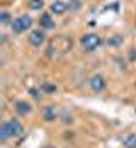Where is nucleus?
<instances>
[{
    "mask_svg": "<svg viewBox=\"0 0 136 148\" xmlns=\"http://www.w3.org/2000/svg\"><path fill=\"white\" fill-rule=\"evenodd\" d=\"M39 26H41L43 29H53V27H55V21H53V17H51L49 12L41 14V17H39Z\"/></svg>",
    "mask_w": 136,
    "mask_h": 148,
    "instance_id": "1a4fd4ad",
    "label": "nucleus"
},
{
    "mask_svg": "<svg viewBox=\"0 0 136 148\" xmlns=\"http://www.w3.org/2000/svg\"><path fill=\"white\" fill-rule=\"evenodd\" d=\"M100 38L97 36V34H94V32H89V34H83L82 36V39H80V45L82 48L87 51V53H90V51H95L99 46H100Z\"/></svg>",
    "mask_w": 136,
    "mask_h": 148,
    "instance_id": "7ed1b4c3",
    "label": "nucleus"
},
{
    "mask_svg": "<svg viewBox=\"0 0 136 148\" xmlns=\"http://www.w3.org/2000/svg\"><path fill=\"white\" fill-rule=\"evenodd\" d=\"M39 92H41L39 89H29V94L34 97V99H38V97H39Z\"/></svg>",
    "mask_w": 136,
    "mask_h": 148,
    "instance_id": "dca6fc26",
    "label": "nucleus"
},
{
    "mask_svg": "<svg viewBox=\"0 0 136 148\" xmlns=\"http://www.w3.org/2000/svg\"><path fill=\"white\" fill-rule=\"evenodd\" d=\"M32 26V19H31V15H21V17H17L14 19L12 22H10V29L14 34H22L24 31H27Z\"/></svg>",
    "mask_w": 136,
    "mask_h": 148,
    "instance_id": "f03ea898",
    "label": "nucleus"
},
{
    "mask_svg": "<svg viewBox=\"0 0 136 148\" xmlns=\"http://www.w3.org/2000/svg\"><path fill=\"white\" fill-rule=\"evenodd\" d=\"M107 45L114 46V48L121 46L122 45V36H112V38H109V39H107Z\"/></svg>",
    "mask_w": 136,
    "mask_h": 148,
    "instance_id": "ddd939ff",
    "label": "nucleus"
},
{
    "mask_svg": "<svg viewBox=\"0 0 136 148\" xmlns=\"http://www.w3.org/2000/svg\"><path fill=\"white\" fill-rule=\"evenodd\" d=\"M27 7H29L31 10H41L44 7V2L43 0H29L27 2Z\"/></svg>",
    "mask_w": 136,
    "mask_h": 148,
    "instance_id": "f8f14e48",
    "label": "nucleus"
},
{
    "mask_svg": "<svg viewBox=\"0 0 136 148\" xmlns=\"http://www.w3.org/2000/svg\"><path fill=\"white\" fill-rule=\"evenodd\" d=\"M56 118H58L56 106H46L44 109H43V119H44L46 123H53Z\"/></svg>",
    "mask_w": 136,
    "mask_h": 148,
    "instance_id": "0eeeda50",
    "label": "nucleus"
},
{
    "mask_svg": "<svg viewBox=\"0 0 136 148\" xmlns=\"http://www.w3.org/2000/svg\"><path fill=\"white\" fill-rule=\"evenodd\" d=\"M22 131H24V126L21 124L19 119H9L0 126V140L7 141L10 138H15L19 134H22Z\"/></svg>",
    "mask_w": 136,
    "mask_h": 148,
    "instance_id": "f257e3e1",
    "label": "nucleus"
},
{
    "mask_svg": "<svg viewBox=\"0 0 136 148\" xmlns=\"http://www.w3.org/2000/svg\"><path fill=\"white\" fill-rule=\"evenodd\" d=\"M66 10H68V5H66L63 0H55V2L49 5V12H51V14L61 15V14H65Z\"/></svg>",
    "mask_w": 136,
    "mask_h": 148,
    "instance_id": "6e6552de",
    "label": "nucleus"
},
{
    "mask_svg": "<svg viewBox=\"0 0 136 148\" xmlns=\"http://www.w3.org/2000/svg\"><path fill=\"white\" fill-rule=\"evenodd\" d=\"M43 148H56L55 145H46V147H43Z\"/></svg>",
    "mask_w": 136,
    "mask_h": 148,
    "instance_id": "f3484780",
    "label": "nucleus"
},
{
    "mask_svg": "<svg viewBox=\"0 0 136 148\" xmlns=\"http://www.w3.org/2000/svg\"><path fill=\"white\" fill-rule=\"evenodd\" d=\"M135 89H136V82H135Z\"/></svg>",
    "mask_w": 136,
    "mask_h": 148,
    "instance_id": "a211bd4d",
    "label": "nucleus"
},
{
    "mask_svg": "<svg viewBox=\"0 0 136 148\" xmlns=\"http://www.w3.org/2000/svg\"><path fill=\"white\" fill-rule=\"evenodd\" d=\"M89 84H90L92 92H95V94L104 92L106 87H107V82H106V78H104L102 75H92L90 80H89Z\"/></svg>",
    "mask_w": 136,
    "mask_h": 148,
    "instance_id": "20e7f679",
    "label": "nucleus"
},
{
    "mask_svg": "<svg viewBox=\"0 0 136 148\" xmlns=\"http://www.w3.org/2000/svg\"><path fill=\"white\" fill-rule=\"evenodd\" d=\"M124 148H136V133H129L124 140H122Z\"/></svg>",
    "mask_w": 136,
    "mask_h": 148,
    "instance_id": "9b49d317",
    "label": "nucleus"
},
{
    "mask_svg": "<svg viewBox=\"0 0 136 148\" xmlns=\"http://www.w3.org/2000/svg\"><path fill=\"white\" fill-rule=\"evenodd\" d=\"M14 111L19 116H29L32 112V107H31V104L27 101H17L14 104Z\"/></svg>",
    "mask_w": 136,
    "mask_h": 148,
    "instance_id": "423d86ee",
    "label": "nucleus"
},
{
    "mask_svg": "<svg viewBox=\"0 0 136 148\" xmlns=\"http://www.w3.org/2000/svg\"><path fill=\"white\" fill-rule=\"evenodd\" d=\"M9 19H10L9 12H2V14H0V22H2V24H7V22H9Z\"/></svg>",
    "mask_w": 136,
    "mask_h": 148,
    "instance_id": "2eb2a0df",
    "label": "nucleus"
},
{
    "mask_svg": "<svg viewBox=\"0 0 136 148\" xmlns=\"http://www.w3.org/2000/svg\"><path fill=\"white\" fill-rule=\"evenodd\" d=\"M68 12H77L80 7H82V3H80V0H70L68 3Z\"/></svg>",
    "mask_w": 136,
    "mask_h": 148,
    "instance_id": "4468645a",
    "label": "nucleus"
},
{
    "mask_svg": "<svg viewBox=\"0 0 136 148\" xmlns=\"http://www.w3.org/2000/svg\"><path fill=\"white\" fill-rule=\"evenodd\" d=\"M29 45L31 46H41L43 43H44V39H46V34H44V31L43 29H34V31H31V34H29Z\"/></svg>",
    "mask_w": 136,
    "mask_h": 148,
    "instance_id": "39448f33",
    "label": "nucleus"
},
{
    "mask_svg": "<svg viewBox=\"0 0 136 148\" xmlns=\"http://www.w3.org/2000/svg\"><path fill=\"white\" fill-rule=\"evenodd\" d=\"M39 90H41L43 94H48V95H51V94H56L58 87H56V84H53V82L46 80V82H43V84L39 85Z\"/></svg>",
    "mask_w": 136,
    "mask_h": 148,
    "instance_id": "9d476101",
    "label": "nucleus"
}]
</instances>
